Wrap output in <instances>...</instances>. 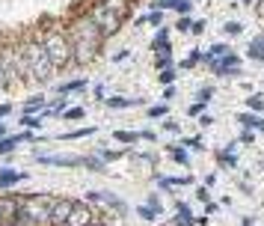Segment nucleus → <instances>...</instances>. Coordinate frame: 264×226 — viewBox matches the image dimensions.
I'll use <instances>...</instances> for the list:
<instances>
[{"label":"nucleus","mask_w":264,"mask_h":226,"mask_svg":"<svg viewBox=\"0 0 264 226\" xmlns=\"http://www.w3.org/2000/svg\"><path fill=\"white\" fill-rule=\"evenodd\" d=\"M18 42H21L24 60H27V80H33V83L45 86V83L53 77V72H56V69H53V63H51V57H48L45 45H42L39 30H27V33H21V36H18Z\"/></svg>","instance_id":"obj_1"},{"label":"nucleus","mask_w":264,"mask_h":226,"mask_svg":"<svg viewBox=\"0 0 264 226\" xmlns=\"http://www.w3.org/2000/svg\"><path fill=\"white\" fill-rule=\"evenodd\" d=\"M39 36H42V45H45V51H48V57H51V63H53V69H56V72H62V69L74 66L71 36H68V30H65V24H62V21L42 24V27H39Z\"/></svg>","instance_id":"obj_2"},{"label":"nucleus","mask_w":264,"mask_h":226,"mask_svg":"<svg viewBox=\"0 0 264 226\" xmlns=\"http://www.w3.org/2000/svg\"><path fill=\"white\" fill-rule=\"evenodd\" d=\"M53 200L56 197H51V194H21L18 215L9 226H48Z\"/></svg>","instance_id":"obj_3"},{"label":"nucleus","mask_w":264,"mask_h":226,"mask_svg":"<svg viewBox=\"0 0 264 226\" xmlns=\"http://www.w3.org/2000/svg\"><path fill=\"white\" fill-rule=\"evenodd\" d=\"M0 63H3V72H6L12 86L27 80V60H24L18 36H6V33L0 36Z\"/></svg>","instance_id":"obj_4"},{"label":"nucleus","mask_w":264,"mask_h":226,"mask_svg":"<svg viewBox=\"0 0 264 226\" xmlns=\"http://www.w3.org/2000/svg\"><path fill=\"white\" fill-rule=\"evenodd\" d=\"M83 12L98 24V30H101L104 36H116V33L122 30V21H125V18H119L116 12H110V9H107V6H101L98 0H86Z\"/></svg>","instance_id":"obj_5"},{"label":"nucleus","mask_w":264,"mask_h":226,"mask_svg":"<svg viewBox=\"0 0 264 226\" xmlns=\"http://www.w3.org/2000/svg\"><path fill=\"white\" fill-rule=\"evenodd\" d=\"M98 221V215H95V209L86 203V200H74V206H71V215H68V221L65 226H89Z\"/></svg>","instance_id":"obj_6"},{"label":"nucleus","mask_w":264,"mask_h":226,"mask_svg":"<svg viewBox=\"0 0 264 226\" xmlns=\"http://www.w3.org/2000/svg\"><path fill=\"white\" fill-rule=\"evenodd\" d=\"M205 63H208V69L214 75H238L241 72V57L235 51H229L223 57H214V60H205Z\"/></svg>","instance_id":"obj_7"},{"label":"nucleus","mask_w":264,"mask_h":226,"mask_svg":"<svg viewBox=\"0 0 264 226\" xmlns=\"http://www.w3.org/2000/svg\"><path fill=\"white\" fill-rule=\"evenodd\" d=\"M36 161L45 167H83V155H39L36 152Z\"/></svg>","instance_id":"obj_8"},{"label":"nucleus","mask_w":264,"mask_h":226,"mask_svg":"<svg viewBox=\"0 0 264 226\" xmlns=\"http://www.w3.org/2000/svg\"><path fill=\"white\" fill-rule=\"evenodd\" d=\"M86 203H101V206H110L113 212H119V215H125L128 212V206L116 197V194H110V191H89L86 194Z\"/></svg>","instance_id":"obj_9"},{"label":"nucleus","mask_w":264,"mask_h":226,"mask_svg":"<svg viewBox=\"0 0 264 226\" xmlns=\"http://www.w3.org/2000/svg\"><path fill=\"white\" fill-rule=\"evenodd\" d=\"M71 206H74V200H68V197H56L53 206H51V224L48 226H65L68 215H71Z\"/></svg>","instance_id":"obj_10"},{"label":"nucleus","mask_w":264,"mask_h":226,"mask_svg":"<svg viewBox=\"0 0 264 226\" xmlns=\"http://www.w3.org/2000/svg\"><path fill=\"white\" fill-rule=\"evenodd\" d=\"M18 206H21V194H3V197H0V218H3L6 226L15 221Z\"/></svg>","instance_id":"obj_11"},{"label":"nucleus","mask_w":264,"mask_h":226,"mask_svg":"<svg viewBox=\"0 0 264 226\" xmlns=\"http://www.w3.org/2000/svg\"><path fill=\"white\" fill-rule=\"evenodd\" d=\"M30 140H36V134H33V131H21V134H6V137L0 140V158H3V155H12V152L18 149V143H30Z\"/></svg>","instance_id":"obj_12"},{"label":"nucleus","mask_w":264,"mask_h":226,"mask_svg":"<svg viewBox=\"0 0 264 226\" xmlns=\"http://www.w3.org/2000/svg\"><path fill=\"white\" fill-rule=\"evenodd\" d=\"M110 110H125V107H137V104H143V98H125V95H110V98H101Z\"/></svg>","instance_id":"obj_13"},{"label":"nucleus","mask_w":264,"mask_h":226,"mask_svg":"<svg viewBox=\"0 0 264 226\" xmlns=\"http://www.w3.org/2000/svg\"><path fill=\"white\" fill-rule=\"evenodd\" d=\"M27 176L24 173H18V170H0V191H6V188H15V185H21Z\"/></svg>","instance_id":"obj_14"},{"label":"nucleus","mask_w":264,"mask_h":226,"mask_svg":"<svg viewBox=\"0 0 264 226\" xmlns=\"http://www.w3.org/2000/svg\"><path fill=\"white\" fill-rule=\"evenodd\" d=\"M190 6H193L190 0H158V3H155V9H175L178 15H187Z\"/></svg>","instance_id":"obj_15"},{"label":"nucleus","mask_w":264,"mask_h":226,"mask_svg":"<svg viewBox=\"0 0 264 226\" xmlns=\"http://www.w3.org/2000/svg\"><path fill=\"white\" fill-rule=\"evenodd\" d=\"M101 6H107L110 12H116L119 18H128L131 15V0H98Z\"/></svg>","instance_id":"obj_16"},{"label":"nucleus","mask_w":264,"mask_h":226,"mask_svg":"<svg viewBox=\"0 0 264 226\" xmlns=\"http://www.w3.org/2000/svg\"><path fill=\"white\" fill-rule=\"evenodd\" d=\"M152 48H155V54H166V51H172V48H169V30H166V27L158 30V36L152 39Z\"/></svg>","instance_id":"obj_17"},{"label":"nucleus","mask_w":264,"mask_h":226,"mask_svg":"<svg viewBox=\"0 0 264 226\" xmlns=\"http://www.w3.org/2000/svg\"><path fill=\"white\" fill-rule=\"evenodd\" d=\"M83 89H86V77H74V80H65L56 86L59 95H71V92H83Z\"/></svg>","instance_id":"obj_18"},{"label":"nucleus","mask_w":264,"mask_h":226,"mask_svg":"<svg viewBox=\"0 0 264 226\" xmlns=\"http://www.w3.org/2000/svg\"><path fill=\"white\" fill-rule=\"evenodd\" d=\"M45 107H48V98L45 95H33V98L24 101V113H42Z\"/></svg>","instance_id":"obj_19"},{"label":"nucleus","mask_w":264,"mask_h":226,"mask_svg":"<svg viewBox=\"0 0 264 226\" xmlns=\"http://www.w3.org/2000/svg\"><path fill=\"white\" fill-rule=\"evenodd\" d=\"M83 167L92 170V173H104L107 170V161L101 155H83Z\"/></svg>","instance_id":"obj_20"},{"label":"nucleus","mask_w":264,"mask_h":226,"mask_svg":"<svg viewBox=\"0 0 264 226\" xmlns=\"http://www.w3.org/2000/svg\"><path fill=\"white\" fill-rule=\"evenodd\" d=\"M247 57H250V60H262V63H264V36H256V39L250 42Z\"/></svg>","instance_id":"obj_21"},{"label":"nucleus","mask_w":264,"mask_h":226,"mask_svg":"<svg viewBox=\"0 0 264 226\" xmlns=\"http://www.w3.org/2000/svg\"><path fill=\"white\" fill-rule=\"evenodd\" d=\"M95 131H98L95 125H86V128H74V131H65L59 140H83V137H92Z\"/></svg>","instance_id":"obj_22"},{"label":"nucleus","mask_w":264,"mask_h":226,"mask_svg":"<svg viewBox=\"0 0 264 226\" xmlns=\"http://www.w3.org/2000/svg\"><path fill=\"white\" fill-rule=\"evenodd\" d=\"M196 218L190 215V206L187 203H178V226H193Z\"/></svg>","instance_id":"obj_23"},{"label":"nucleus","mask_w":264,"mask_h":226,"mask_svg":"<svg viewBox=\"0 0 264 226\" xmlns=\"http://www.w3.org/2000/svg\"><path fill=\"white\" fill-rule=\"evenodd\" d=\"M160 188H178V185H193L190 176H172V179H158Z\"/></svg>","instance_id":"obj_24"},{"label":"nucleus","mask_w":264,"mask_h":226,"mask_svg":"<svg viewBox=\"0 0 264 226\" xmlns=\"http://www.w3.org/2000/svg\"><path fill=\"white\" fill-rule=\"evenodd\" d=\"M247 128H259V131H264V119H259V113H241L238 116Z\"/></svg>","instance_id":"obj_25"},{"label":"nucleus","mask_w":264,"mask_h":226,"mask_svg":"<svg viewBox=\"0 0 264 226\" xmlns=\"http://www.w3.org/2000/svg\"><path fill=\"white\" fill-rule=\"evenodd\" d=\"M155 69H158V72L172 69V51H166V54H155Z\"/></svg>","instance_id":"obj_26"},{"label":"nucleus","mask_w":264,"mask_h":226,"mask_svg":"<svg viewBox=\"0 0 264 226\" xmlns=\"http://www.w3.org/2000/svg\"><path fill=\"white\" fill-rule=\"evenodd\" d=\"M86 116V107H65L62 110V119L65 122H77V119H83Z\"/></svg>","instance_id":"obj_27"},{"label":"nucleus","mask_w":264,"mask_h":226,"mask_svg":"<svg viewBox=\"0 0 264 226\" xmlns=\"http://www.w3.org/2000/svg\"><path fill=\"white\" fill-rule=\"evenodd\" d=\"M113 140H119V143H137L140 140V131H113Z\"/></svg>","instance_id":"obj_28"},{"label":"nucleus","mask_w":264,"mask_h":226,"mask_svg":"<svg viewBox=\"0 0 264 226\" xmlns=\"http://www.w3.org/2000/svg\"><path fill=\"white\" fill-rule=\"evenodd\" d=\"M18 122H21L24 128H39V125H42V113H24Z\"/></svg>","instance_id":"obj_29"},{"label":"nucleus","mask_w":264,"mask_h":226,"mask_svg":"<svg viewBox=\"0 0 264 226\" xmlns=\"http://www.w3.org/2000/svg\"><path fill=\"white\" fill-rule=\"evenodd\" d=\"M137 215H140L143 221H149V224H152L155 218H160V212H158V209H152L149 203H146V206H140V209H137Z\"/></svg>","instance_id":"obj_30"},{"label":"nucleus","mask_w":264,"mask_h":226,"mask_svg":"<svg viewBox=\"0 0 264 226\" xmlns=\"http://www.w3.org/2000/svg\"><path fill=\"white\" fill-rule=\"evenodd\" d=\"M229 51H232V48L220 42V45H211V51H208V54H205L202 60H214V57H223V54H229Z\"/></svg>","instance_id":"obj_31"},{"label":"nucleus","mask_w":264,"mask_h":226,"mask_svg":"<svg viewBox=\"0 0 264 226\" xmlns=\"http://www.w3.org/2000/svg\"><path fill=\"white\" fill-rule=\"evenodd\" d=\"M172 158H175L181 167H187V164H190V155L184 152V146H172Z\"/></svg>","instance_id":"obj_32"},{"label":"nucleus","mask_w":264,"mask_h":226,"mask_svg":"<svg viewBox=\"0 0 264 226\" xmlns=\"http://www.w3.org/2000/svg\"><path fill=\"white\" fill-rule=\"evenodd\" d=\"M247 107H250L253 113H262L264 110V98L262 95H250V98H247Z\"/></svg>","instance_id":"obj_33"},{"label":"nucleus","mask_w":264,"mask_h":226,"mask_svg":"<svg viewBox=\"0 0 264 226\" xmlns=\"http://www.w3.org/2000/svg\"><path fill=\"white\" fill-rule=\"evenodd\" d=\"M158 80H160L163 86H172V83H175V69H163V72L158 75Z\"/></svg>","instance_id":"obj_34"},{"label":"nucleus","mask_w":264,"mask_h":226,"mask_svg":"<svg viewBox=\"0 0 264 226\" xmlns=\"http://www.w3.org/2000/svg\"><path fill=\"white\" fill-rule=\"evenodd\" d=\"M232 149H235V143H232L229 149H223V152H220V164H229V167H235V164H238V158L232 155Z\"/></svg>","instance_id":"obj_35"},{"label":"nucleus","mask_w":264,"mask_h":226,"mask_svg":"<svg viewBox=\"0 0 264 226\" xmlns=\"http://www.w3.org/2000/svg\"><path fill=\"white\" fill-rule=\"evenodd\" d=\"M190 27H193V21H190L187 15H178V21H175V30H178V33H190Z\"/></svg>","instance_id":"obj_36"},{"label":"nucleus","mask_w":264,"mask_h":226,"mask_svg":"<svg viewBox=\"0 0 264 226\" xmlns=\"http://www.w3.org/2000/svg\"><path fill=\"white\" fill-rule=\"evenodd\" d=\"M214 98V86H202L199 92H196V101H202V104H208Z\"/></svg>","instance_id":"obj_37"},{"label":"nucleus","mask_w":264,"mask_h":226,"mask_svg":"<svg viewBox=\"0 0 264 226\" xmlns=\"http://www.w3.org/2000/svg\"><path fill=\"white\" fill-rule=\"evenodd\" d=\"M160 116H166V104H152L149 107V119H160Z\"/></svg>","instance_id":"obj_38"},{"label":"nucleus","mask_w":264,"mask_h":226,"mask_svg":"<svg viewBox=\"0 0 264 226\" xmlns=\"http://www.w3.org/2000/svg\"><path fill=\"white\" fill-rule=\"evenodd\" d=\"M146 24H155V27L163 24V9H155L152 15H146Z\"/></svg>","instance_id":"obj_39"},{"label":"nucleus","mask_w":264,"mask_h":226,"mask_svg":"<svg viewBox=\"0 0 264 226\" xmlns=\"http://www.w3.org/2000/svg\"><path fill=\"white\" fill-rule=\"evenodd\" d=\"M98 155H101V158H104L107 164H110V161H119V158H122V152H116V149H101Z\"/></svg>","instance_id":"obj_40"},{"label":"nucleus","mask_w":264,"mask_h":226,"mask_svg":"<svg viewBox=\"0 0 264 226\" xmlns=\"http://www.w3.org/2000/svg\"><path fill=\"white\" fill-rule=\"evenodd\" d=\"M223 30H226L229 36H238V33L244 30V24H238V21H229V24H223Z\"/></svg>","instance_id":"obj_41"},{"label":"nucleus","mask_w":264,"mask_h":226,"mask_svg":"<svg viewBox=\"0 0 264 226\" xmlns=\"http://www.w3.org/2000/svg\"><path fill=\"white\" fill-rule=\"evenodd\" d=\"M199 60H202V54H199V51H193V54H190V57H187V60L181 63V69H193V66H196Z\"/></svg>","instance_id":"obj_42"},{"label":"nucleus","mask_w":264,"mask_h":226,"mask_svg":"<svg viewBox=\"0 0 264 226\" xmlns=\"http://www.w3.org/2000/svg\"><path fill=\"white\" fill-rule=\"evenodd\" d=\"M6 89H12V83H9V77L3 72V63H0V92H6Z\"/></svg>","instance_id":"obj_43"},{"label":"nucleus","mask_w":264,"mask_h":226,"mask_svg":"<svg viewBox=\"0 0 264 226\" xmlns=\"http://www.w3.org/2000/svg\"><path fill=\"white\" fill-rule=\"evenodd\" d=\"M163 128H166L169 134H178V131H181V125H178L175 119H166V122H163Z\"/></svg>","instance_id":"obj_44"},{"label":"nucleus","mask_w":264,"mask_h":226,"mask_svg":"<svg viewBox=\"0 0 264 226\" xmlns=\"http://www.w3.org/2000/svg\"><path fill=\"white\" fill-rule=\"evenodd\" d=\"M202 113H205V104H202V101L190 104V116H202Z\"/></svg>","instance_id":"obj_45"},{"label":"nucleus","mask_w":264,"mask_h":226,"mask_svg":"<svg viewBox=\"0 0 264 226\" xmlns=\"http://www.w3.org/2000/svg\"><path fill=\"white\" fill-rule=\"evenodd\" d=\"M184 146H187V149H202V140H199V137H187Z\"/></svg>","instance_id":"obj_46"},{"label":"nucleus","mask_w":264,"mask_h":226,"mask_svg":"<svg viewBox=\"0 0 264 226\" xmlns=\"http://www.w3.org/2000/svg\"><path fill=\"white\" fill-rule=\"evenodd\" d=\"M196 200H202V203H211V191L199 188V191H196Z\"/></svg>","instance_id":"obj_47"},{"label":"nucleus","mask_w":264,"mask_h":226,"mask_svg":"<svg viewBox=\"0 0 264 226\" xmlns=\"http://www.w3.org/2000/svg\"><path fill=\"white\" fill-rule=\"evenodd\" d=\"M149 206H152V209H158V212L163 215V206H160V200H158V194H152V197H149Z\"/></svg>","instance_id":"obj_48"},{"label":"nucleus","mask_w":264,"mask_h":226,"mask_svg":"<svg viewBox=\"0 0 264 226\" xmlns=\"http://www.w3.org/2000/svg\"><path fill=\"white\" fill-rule=\"evenodd\" d=\"M190 33H196V36H199V33H205V21H193V27H190Z\"/></svg>","instance_id":"obj_49"},{"label":"nucleus","mask_w":264,"mask_h":226,"mask_svg":"<svg viewBox=\"0 0 264 226\" xmlns=\"http://www.w3.org/2000/svg\"><path fill=\"white\" fill-rule=\"evenodd\" d=\"M241 143H256V134H253V131H250V128H247V131H244V134H241Z\"/></svg>","instance_id":"obj_50"},{"label":"nucleus","mask_w":264,"mask_h":226,"mask_svg":"<svg viewBox=\"0 0 264 226\" xmlns=\"http://www.w3.org/2000/svg\"><path fill=\"white\" fill-rule=\"evenodd\" d=\"M211 122H214V116H208V113H202V116H199V125H205V128H208Z\"/></svg>","instance_id":"obj_51"},{"label":"nucleus","mask_w":264,"mask_h":226,"mask_svg":"<svg viewBox=\"0 0 264 226\" xmlns=\"http://www.w3.org/2000/svg\"><path fill=\"white\" fill-rule=\"evenodd\" d=\"M140 140H158V134L155 131H140Z\"/></svg>","instance_id":"obj_52"},{"label":"nucleus","mask_w":264,"mask_h":226,"mask_svg":"<svg viewBox=\"0 0 264 226\" xmlns=\"http://www.w3.org/2000/svg\"><path fill=\"white\" fill-rule=\"evenodd\" d=\"M9 113H12V104H6V101H3V104H0V119H3V116H9Z\"/></svg>","instance_id":"obj_53"},{"label":"nucleus","mask_w":264,"mask_h":226,"mask_svg":"<svg viewBox=\"0 0 264 226\" xmlns=\"http://www.w3.org/2000/svg\"><path fill=\"white\" fill-rule=\"evenodd\" d=\"M128 54H131V51H119V54H116L113 60H116V63H122V60H128Z\"/></svg>","instance_id":"obj_54"},{"label":"nucleus","mask_w":264,"mask_h":226,"mask_svg":"<svg viewBox=\"0 0 264 226\" xmlns=\"http://www.w3.org/2000/svg\"><path fill=\"white\" fill-rule=\"evenodd\" d=\"M163 98H166V101H169V98H175V89H172V86H166V89H163Z\"/></svg>","instance_id":"obj_55"},{"label":"nucleus","mask_w":264,"mask_h":226,"mask_svg":"<svg viewBox=\"0 0 264 226\" xmlns=\"http://www.w3.org/2000/svg\"><path fill=\"white\" fill-rule=\"evenodd\" d=\"M89 226H104V224H101V221H95V224H89Z\"/></svg>","instance_id":"obj_56"},{"label":"nucleus","mask_w":264,"mask_h":226,"mask_svg":"<svg viewBox=\"0 0 264 226\" xmlns=\"http://www.w3.org/2000/svg\"><path fill=\"white\" fill-rule=\"evenodd\" d=\"M241 3H247V6H250V3H253V0H241Z\"/></svg>","instance_id":"obj_57"},{"label":"nucleus","mask_w":264,"mask_h":226,"mask_svg":"<svg viewBox=\"0 0 264 226\" xmlns=\"http://www.w3.org/2000/svg\"><path fill=\"white\" fill-rule=\"evenodd\" d=\"M0 226H6V224H3V218H0Z\"/></svg>","instance_id":"obj_58"},{"label":"nucleus","mask_w":264,"mask_h":226,"mask_svg":"<svg viewBox=\"0 0 264 226\" xmlns=\"http://www.w3.org/2000/svg\"><path fill=\"white\" fill-rule=\"evenodd\" d=\"M131 3H140V0H131Z\"/></svg>","instance_id":"obj_59"}]
</instances>
